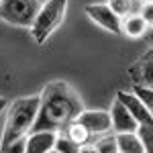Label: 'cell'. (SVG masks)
<instances>
[{"label": "cell", "mask_w": 153, "mask_h": 153, "mask_svg": "<svg viewBox=\"0 0 153 153\" xmlns=\"http://www.w3.org/2000/svg\"><path fill=\"white\" fill-rule=\"evenodd\" d=\"M39 8H41L39 0H2L0 2V21L14 25V27L31 29Z\"/></svg>", "instance_id": "obj_4"}, {"label": "cell", "mask_w": 153, "mask_h": 153, "mask_svg": "<svg viewBox=\"0 0 153 153\" xmlns=\"http://www.w3.org/2000/svg\"><path fill=\"white\" fill-rule=\"evenodd\" d=\"M25 147H27V137L10 143V145H6V147H2L0 153H25Z\"/></svg>", "instance_id": "obj_20"}, {"label": "cell", "mask_w": 153, "mask_h": 153, "mask_svg": "<svg viewBox=\"0 0 153 153\" xmlns=\"http://www.w3.org/2000/svg\"><path fill=\"white\" fill-rule=\"evenodd\" d=\"M86 16L98 27H102L104 31H108V33H120V21L123 19L108 4H88L86 6Z\"/></svg>", "instance_id": "obj_5"}, {"label": "cell", "mask_w": 153, "mask_h": 153, "mask_svg": "<svg viewBox=\"0 0 153 153\" xmlns=\"http://www.w3.org/2000/svg\"><path fill=\"white\" fill-rule=\"evenodd\" d=\"M137 135L141 139V145L145 153H153V125H139Z\"/></svg>", "instance_id": "obj_16"}, {"label": "cell", "mask_w": 153, "mask_h": 153, "mask_svg": "<svg viewBox=\"0 0 153 153\" xmlns=\"http://www.w3.org/2000/svg\"><path fill=\"white\" fill-rule=\"evenodd\" d=\"M139 14H141L143 21L147 23V27H153V0L143 2L141 6H139Z\"/></svg>", "instance_id": "obj_19"}, {"label": "cell", "mask_w": 153, "mask_h": 153, "mask_svg": "<svg viewBox=\"0 0 153 153\" xmlns=\"http://www.w3.org/2000/svg\"><path fill=\"white\" fill-rule=\"evenodd\" d=\"M117 100H120L123 104L127 106V110H129L133 118L137 120V125H153V117L149 114V110H147V106L141 102V98L135 94L133 90L127 92V90H120L117 94Z\"/></svg>", "instance_id": "obj_8"}, {"label": "cell", "mask_w": 153, "mask_h": 153, "mask_svg": "<svg viewBox=\"0 0 153 153\" xmlns=\"http://www.w3.org/2000/svg\"><path fill=\"white\" fill-rule=\"evenodd\" d=\"M6 106H8L6 98H2V96H0V112H2V110H6Z\"/></svg>", "instance_id": "obj_23"}, {"label": "cell", "mask_w": 153, "mask_h": 153, "mask_svg": "<svg viewBox=\"0 0 153 153\" xmlns=\"http://www.w3.org/2000/svg\"><path fill=\"white\" fill-rule=\"evenodd\" d=\"M94 147H96V151H98V153H118L117 137H114V135H110V133L102 135V137L94 143Z\"/></svg>", "instance_id": "obj_15"}, {"label": "cell", "mask_w": 153, "mask_h": 153, "mask_svg": "<svg viewBox=\"0 0 153 153\" xmlns=\"http://www.w3.org/2000/svg\"><path fill=\"white\" fill-rule=\"evenodd\" d=\"M53 149L57 153H80V145L74 143L70 137L61 131V133L55 135V145H53Z\"/></svg>", "instance_id": "obj_14"}, {"label": "cell", "mask_w": 153, "mask_h": 153, "mask_svg": "<svg viewBox=\"0 0 153 153\" xmlns=\"http://www.w3.org/2000/svg\"><path fill=\"white\" fill-rule=\"evenodd\" d=\"M0 2H2V0H0Z\"/></svg>", "instance_id": "obj_26"}, {"label": "cell", "mask_w": 153, "mask_h": 153, "mask_svg": "<svg viewBox=\"0 0 153 153\" xmlns=\"http://www.w3.org/2000/svg\"><path fill=\"white\" fill-rule=\"evenodd\" d=\"M145 39H147V41H149V43L153 45V27H149V29H147V33H145Z\"/></svg>", "instance_id": "obj_22"}, {"label": "cell", "mask_w": 153, "mask_h": 153, "mask_svg": "<svg viewBox=\"0 0 153 153\" xmlns=\"http://www.w3.org/2000/svg\"><path fill=\"white\" fill-rule=\"evenodd\" d=\"M63 133H65V135H68V137H70L74 143H78L80 147H82V145H88V143L92 141L90 131L86 129L82 123H78V120H71L70 125L63 129Z\"/></svg>", "instance_id": "obj_13"}, {"label": "cell", "mask_w": 153, "mask_h": 153, "mask_svg": "<svg viewBox=\"0 0 153 153\" xmlns=\"http://www.w3.org/2000/svg\"><path fill=\"white\" fill-rule=\"evenodd\" d=\"M76 120L82 123L84 127L90 131L92 137H102V135L112 131V123H110V112L108 110H82Z\"/></svg>", "instance_id": "obj_6"}, {"label": "cell", "mask_w": 153, "mask_h": 153, "mask_svg": "<svg viewBox=\"0 0 153 153\" xmlns=\"http://www.w3.org/2000/svg\"><path fill=\"white\" fill-rule=\"evenodd\" d=\"M55 135L51 131H39V133H29L27 135V147L25 153H47L55 145Z\"/></svg>", "instance_id": "obj_10"}, {"label": "cell", "mask_w": 153, "mask_h": 153, "mask_svg": "<svg viewBox=\"0 0 153 153\" xmlns=\"http://www.w3.org/2000/svg\"><path fill=\"white\" fill-rule=\"evenodd\" d=\"M39 112V96H23L12 100L6 106V123L0 139V149L27 137L37 120Z\"/></svg>", "instance_id": "obj_2"}, {"label": "cell", "mask_w": 153, "mask_h": 153, "mask_svg": "<svg viewBox=\"0 0 153 153\" xmlns=\"http://www.w3.org/2000/svg\"><path fill=\"white\" fill-rule=\"evenodd\" d=\"M118 145V153H145L141 145V139L137 135V131H129V133H114Z\"/></svg>", "instance_id": "obj_12"}, {"label": "cell", "mask_w": 153, "mask_h": 153, "mask_svg": "<svg viewBox=\"0 0 153 153\" xmlns=\"http://www.w3.org/2000/svg\"><path fill=\"white\" fill-rule=\"evenodd\" d=\"M47 153H57V151H55V149H51V151H47Z\"/></svg>", "instance_id": "obj_25"}, {"label": "cell", "mask_w": 153, "mask_h": 153, "mask_svg": "<svg viewBox=\"0 0 153 153\" xmlns=\"http://www.w3.org/2000/svg\"><path fill=\"white\" fill-rule=\"evenodd\" d=\"M133 92L141 98V102L147 106L149 114L153 117V88H145V86H133Z\"/></svg>", "instance_id": "obj_18"}, {"label": "cell", "mask_w": 153, "mask_h": 153, "mask_svg": "<svg viewBox=\"0 0 153 153\" xmlns=\"http://www.w3.org/2000/svg\"><path fill=\"white\" fill-rule=\"evenodd\" d=\"M147 29H149V27H147V23L141 19L139 12H131L127 16H123V21H120V33H125V35L131 37V39L145 37Z\"/></svg>", "instance_id": "obj_11"}, {"label": "cell", "mask_w": 153, "mask_h": 153, "mask_svg": "<svg viewBox=\"0 0 153 153\" xmlns=\"http://www.w3.org/2000/svg\"><path fill=\"white\" fill-rule=\"evenodd\" d=\"M127 74H129L131 84H133V86L153 88V49L145 51L141 57L129 68Z\"/></svg>", "instance_id": "obj_7"}, {"label": "cell", "mask_w": 153, "mask_h": 153, "mask_svg": "<svg viewBox=\"0 0 153 153\" xmlns=\"http://www.w3.org/2000/svg\"><path fill=\"white\" fill-rule=\"evenodd\" d=\"M143 2H149V0H135V4H139V6H141Z\"/></svg>", "instance_id": "obj_24"}, {"label": "cell", "mask_w": 153, "mask_h": 153, "mask_svg": "<svg viewBox=\"0 0 153 153\" xmlns=\"http://www.w3.org/2000/svg\"><path fill=\"white\" fill-rule=\"evenodd\" d=\"M84 110L82 98L68 82H49L39 94V112L31 133L51 131L61 133Z\"/></svg>", "instance_id": "obj_1"}, {"label": "cell", "mask_w": 153, "mask_h": 153, "mask_svg": "<svg viewBox=\"0 0 153 153\" xmlns=\"http://www.w3.org/2000/svg\"><path fill=\"white\" fill-rule=\"evenodd\" d=\"M108 6L123 19V16H127L131 12H135L133 10L135 8V0H108Z\"/></svg>", "instance_id": "obj_17"}, {"label": "cell", "mask_w": 153, "mask_h": 153, "mask_svg": "<svg viewBox=\"0 0 153 153\" xmlns=\"http://www.w3.org/2000/svg\"><path fill=\"white\" fill-rule=\"evenodd\" d=\"M80 153H98V151H96L94 145L88 143V145H82V147H80Z\"/></svg>", "instance_id": "obj_21"}, {"label": "cell", "mask_w": 153, "mask_h": 153, "mask_svg": "<svg viewBox=\"0 0 153 153\" xmlns=\"http://www.w3.org/2000/svg\"><path fill=\"white\" fill-rule=\"evenodd\" d=\"M65 10H68V0H47L45 4H41L31 25V37L35 39V43L43 45L47 41L49 35L63 23Z\"/></svg>", "instance_id": "obj_3"}, {"label": "cell", "mask_w": 153, "mask_h": 153, "mask_svg": "<svg viewBox=\"0 0 153 153\" xmlns=\"http://www.w3.org/2000/svg\"><path fill=\"white\" fill-rule=\"evenodd\" d=\"M110 123H112V131L114 133H129V131H137V120L133 118L129 110H127V106L123 104L120 100L114 98V102L110 106Z\"/></svg>", "instance_id": "obj_9"}]
</instances>
